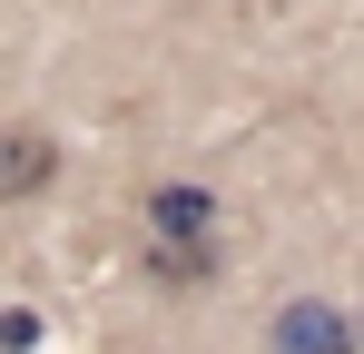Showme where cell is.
Returning <instances> with one entry per match:
<instances>
[{
	"instance_id": "cell-1",
	"label": "cell",
	"mask_w": 364,
	"mask_h": 354,
	"mask_svg": "<svg viewBox=\"0 0 364 354\" xmlns=\"http://www.w3.org/2000/svg\"><path fill=\"white\" fill-rule=\"evenodd\" d=\"M266 345L276 354H364V325L345 315V305H325V295H286Z\"/></svg>"
},
{
	"instance_id": "cell-2",
	"label": "cell",
	"mask_w": 364,
	"mask_h": 354,
	"mask_svg": "<svg viewBox=\"0 0 364 354\" xmlns=\"http://www.w3.org/2000/svg\"><path fill=\"white\" fill-rule=\"evenodd\" d=\"M50 168H60L50 128H30V118H20V128L0 138V197H10V207H20V197H40V187H50Z\"/></svg>"
},
{
	"instance_id": "cell-3",
	"label": "cell",
	"mask_w": 364,
	"mask_h": 354,
	"mask_svg": "<svg viewBox=\"0 0 364 354\" xmlns=\"http://www.w3.org/2000/svg\"><path fill=\"white\" fill-rule=\"evenodd\" d=\"M217 227H227V217H217L207 187H187V177L148 187V236H217Z\"/></svg>"
},
{
	"instance_id": "cell-4",
	"label": "cell",
	"mask_w": 364,
	"mask_h": 354,
	"mask_svg": "<svg viewBox=\"0 0 364 354\" xmlns=\"http://www.w3.org/2000/svg\"><path fill=\"white\" fill-rule=\"evenodd\" d=\"M148 276L158 286H207L217 276V236H148Z\"/></svg>"
}]
</instances>
